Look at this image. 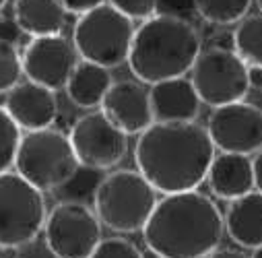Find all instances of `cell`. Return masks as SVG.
<instances>
[{"mask_svg":"<svg viewBox=\"0 0 262 258\" xmlns=\"http://www.w3.org/2000/svg\"><path fill=\"white\" fill-rule=\"evenodd\" d=\"M21 128L11 120L5 105H0V174L11 171L21 143Z\"/></svg>","mask_w":262,"mask_h":258,"instance_id":"cell-22","label":"cell"},{"mask_svg":"<svg viewBox=\"0 0 262 258\" xmlns=\"http://www.w3.org/2000/svg\"><path fill=\"white\" fill-rule=\"evenodd\" d=\"M215 159L207 128L196 122H153L139 135L135 161L143 178L163 195L199 190Z\"/></svg>","mask_w":262,"mask_h":258,"instance_id":"cell-1","label":"cell"},{"mask_svg":"<svg viewBox=\"0 0 262 258\" xmlns=\"http://www.w3.org/2000/svg\"><path fill=\"white\" fill-rule=\"evenodd\" d=\"M17 174L41 192L67 186L79 171L81 163L75 155L71 139L56 128H41L21 137L17 157Z\"/></svg>","mask_w":262,"mask_h":258,"instance_id":"cell-5","label":"cell"},{"mask_svg":"<svg viewBox=\"0 0 262 258\" xmlns=\"http://www.w3.org/2000/svg\"><path fill=\"white\" fill-rule=\"evenodd\" d=\"M67 11L60 0H15L13 19L31 37L58 35L67 23Z\"/></svg>","mask_w":262,"mask_h":258,"instance_id":"cell-18","label":"cell"},{"mask_svg":"<svg viewBox=\"0 0 262 258\" xmlns=\"http://www.w3.org/2000/svg\"><path fill=\"white\" fill-rule=\"evenodd\" d=\"M190 81L201 101L211 107L244 101L250 91L248 64L235 50L213 46L196 58L190 71Z\"/></svg>","mask_w":262,"mask_h":258,"instance_id":"cell-8","label":"cell"},{"mask_svg":"<svg viewBox=\"0 0 262 258\" xmlns=\"http://www.w3.org/2000/svg\"><path fill=\"white\" fill-rule=\"evenodd\" d=\"M201 52V35L190 21L161 13L137 27L128 67L141 83L155 85L190 73Z\"/></svg>","mask_w":262,"mask_h":258,"instance_id":"cell-3","label":"cell"},{"mask_svg":"<svg viewBox=\"0 0 262 258\" xmlns=\"http://www.w3.org/2000/svg\"><path fill=\"white\" fill-rule=\"evenodd\" d=\"M43 233L56 258H89L101 242V221L85 203L62 201L50 209Z\"/></svg>","mask_w":262,"mask_h":258,"instance_id":"cell-9","label":"cell"},{"mask_svg":"<svg viewBox=\"0 0 262 258\" xmlns=\"http://www.w3.org/2000/svg\"><path fill=\"white\" fill-rule=\"evenodd\" d=\"M23 62L17 46L0 41V93H9L21 83Z\"/></svg>","mask_w":262,"mask_h":258,"instance_id":"cell-23","label":"cell"},{"mask_svg":"<svg viewBox=\"0 0 262 258\" xmlns=\"http://www.w3.org/2000/svg\"><path fill=\"white\" fill-rule=\"evenodd\" d=\"M71 145L81 165L112 169L128 153V135L107 120L101 110L83 114L71 128Z\"/></svg>","mask_w":262,"mask_h":258,"instance_id":"cell-10","label":"cell"},{"mask_svg":"<svg viewBox=\"0 0 262 258\" xmlns=\"http://www.w3.org/2000/svg\"><path fill=\"white\" fill-rule=\"evenodd\" d=\"M149 99H151L153 122H161V124L196 122L203 105L192 81L186 77L167 79L151 85Z\"/></svg>","mask_w":262,"mask_h":258,"instance_id":"cell-15","label":"cell"},{"mask_svg":"<svg viewBox=\"0 0 262 258\" xmlns=\"http://www.w3.org/2000/svg\"><path fill=\"white\" fill-rule=\"evenodd\" d=\"M250 258H262V246H260V248H256V250L252 252V256H250Z\"/></svg>","mask_w":262,"mask_h":258,"instance_id":"cell-31","label":"cell"},{"mask_svg":"<svg viewBox=\"0 0 262 258\" xmlns=\"http://www.w3.org/2000/svg\"><path fill=\"white\" fill-rule=\"evenodd\" d=\"M7 5V0H0V11H3V7Z\"/></svg>","mask_w":262,"mask_h":258,"instance_id":"cell-33","label":"cell"},{"mask_svg":"<svg viewBox=\"0 0 262 258\" xmlns=\"http://www.w3.org/2000/svg\"><path fill=\"white\" fill-rule=\"evenodd\" d=\"M252 167H254V190H258L262 195V149L258 153H254Z\"/></svg>","mask_w":262,"mask_h":258,"instance_id":"cell-28","label":"cell"},{"mask_svg":"<svg viewBox=\"0 0 262 258\" xmlns=\"http://www.w3.org/2000/svg\"><path fill=\"white\" fill-rule=\"evenodd\" d=\"M248 83L250 89L262 91V67H248Z\"/></svg>","mask_w":262,"mask_h":258,"instance_id":"cell-29","label":"cell"},{"mask_svg":"<svg viewBox=\"0 0 262 258\" xmlns=\"http://www.w3.org/2000/svg\"><path fill=\"white\" fill-rule=\"evenodd\" d=\"M209 258H250V256L244 254V252H239V250L227 248V250H217V252H213Z\"/></svg>","mask_w":262,"mask_h":258,"instance_id":"cell-30","label":"cell"},{"mask_svg":"<svg viewBox=\"0 0 262 258\" xmlns=\"http://www.w3.org/2000/svg\"><path fill=\"white\" fill-rule=\"evenodd\" d=\"M207 133L221 153L252 155L262 149V110L248 101L213 107Z\"/></svg>","mask_w":262,"mask_h":258,"instance_id":"cell-11","label":"cell"},{"mask_svg":"<svg viewBox=\"0 0 262 258\" xmlns=\"http://www.w3.org/2000/svg\"><path fill=\"white\" fill-rule=\"evenodd\" d=\"M207 182L217 199L231 203L254 190L252 159L248 155L219 153L211 163Z\"/></svg>","mask_w":262,"mask_h":258,"instance_id":"cell-16","label":"cell"},{"mask_svg":"<svg viewBox=\"0 0 262 258\" xmlns=\"http://www.w3.org/2000/svg\"><path fill=\"white\" fill-rule=\"evenodd\" d=\"M143 235L159 258H209L223 242L225 219L203 192H176L157 201Z\"/></svg>","mask_w":262,"mask_h":258,"instance_id":"cell-2","label":"cell"},{"mask_svg":"<svg viewBox=\"0 0 262 258\" xmlns=\"http://www.w3.org/2000/svg\"><path fill=\"white\" fill-rule=\"evenodd\" d=\"M23 75L50 91L64 89L79 64V52L73 39L58 35L31 37L21 54Z\"/></svg>","mask_w":262,"mask_h":258,"instance_id":"cell-12","label":"cell"},{"mask_svg":"<svg viewBox=\"0 0 262 258\" xmlns=\"http://www.w3.org/2000/svg\"><path fill=\"white\" fill-rule=\"evenodd\" d=\"M135 31V21L105 3L79 17L73 31V44L83 60L103 69H114L128 62Z\"/></svg>","mask_w":262,"mask_h":258,"instance_id":"cell-6","label":"cell"},{"mask_svg":"<svg viewBox=\"0 0 262 258\" xmlns=\"http://www.w3.org/2000/svg\"><path fill=\"white\" fill-rule=\"evenodd\" d=\"M48 217L43 192L17 171L0 174V248L17 250L37 240Z\"/></svg>","mask_w":262,"mask_h":258,"instance_id":"cell-7","label":"cell"},{"mask_svg":"<svg viewBox=\"0 0 262 258\" xmlns=\"http://www.w3.org/2000/svg\"><path fill=\"white\" fill-rule=\"evenodd\" d=\"M223 219L231 242L250 250L262 246V195L258 190L231 201Z\"/></svg>","mask_w":262,"mask_h":258,"instance_id":"cell-17","label":"cell"},{"mask_svg":"<svg viewBox=\"0 0 262 258\" xmlns=\"http://www.w3.org/2000/svg\"><path fill=\"white\" fill-rule=\"evenodd\" d=\"M112 85L114 81L110 69H103L99 64L87 60H79L64 89H67V95L75 105L83 110H93L101 105Z\"/></svg>","mask_w":262,"mask_h":258,"instance_id":"cell-19","label":"cell"},{"mask_svg":"<svg viewBox=\"0 0 262 258\" xmlns=\"http://www.w3.org/2000/svg\"><path fill=\"white\" fill-rule=\"evenodd\" d=\"M235 54L248 67H262V15H248L233 31Z\"/></svg>","mask_w":262,"mask_h":258,"instance_id":"cell-20","label":"cell"},{"mask_svg":"<svg viewBox=\"0 0 262 258\" xmlns=\"http://www.w3.org/2000/svg\"><path fill=\"white\" fill-rule=\"evenodd\" d=\"M157 205V190L139 169L107 174L93 190V211L101 225L120 233L143 231Z\"/></svg>","mask_w":262,"mask_h":258,"instance_id":"cell-4","label":"cell"},{"mask_svg":"<svg viewBox=\"0 0 262 258\" xmlns=\"http://www.w3.org/2000/svg\"><path fill=\"white\" fill-rule=\"evenodd\" d=\"M256 5H258V9H260V15H262V0H256Z\"/></svg>","mask_w":262,"mask_h":258,"instance_id":"cell-32","label":"cell"},{"mask_svg":"<svg viewBox=\"0 0 262 258\" xmlns=\"http://www.w3.org/2000/svg\"><path fill=\"white\" fill-rule=\"evenodd\" d=\"M107 0H60V5L64 7V11L67 13H73V15H85L101 5H105Z\"/></svg>","mask_w":262,"mask_h":258,"instance_id":"cell-26","label":"cell"},{"mask_svg":"<svg viewBox=\"0 0 262 258\" xmlns=\"http://www.w3.org/2000/svg\"><path fill=\"white\" fill-rule=\"evenodd\" d=\"M21 29L17 25L15 19H9V17H0V41H5V44H17L19 37H21Z\"/></svg>","mask_w":262,"mask_h":258,"instance_id":"cell-27","label":"cell"},{"mask_svg":"<svg viewBox=\"0 0 262 258\" xmlns=\"http://www.w3.org/2000/svg\"><path fill=\"white\" fill-rule=\"evenodd\" d=\"M107 5H112L130 21H147L159 11L161 0H107Z\"/></svg>","mask_w":262,"mask_h":258,"instance_id":"cell-24","label":"cell"},{"mask_svg":"<svg viewBox=\"0 0 262 258\" xmlns=\"http://www.w3.org/2000/svg\"><path fill=\"white\" fill-rule=\"evenodd\" d=\"M89 258H145V256L133 242L124 238H107L99 242V246Z\"/></svg>","mask_w":262,"mask_h":258,"instance_id":"cell-25","label":"cell"},{"mask_svg":"<svg viewBox=\"0 0 262 258\" xmlns=\"http://www.w3.org/2000/svg\"><path fill=\"white\" fill-rule=\"evenodd\" d=\"M5 110L21 131L33 133L50 128L58 116V101L54 91L25 81L15 85L5 99Z\"/></svg>","mask_w":262,"mask_h":258,"instance_id":"cell-14","label":"cell"},{"mask_svg":"<svg viewBox=\"0 0 262 258\" xmlns=\"http://www.w3.org/2000/svg\"><path fill=\"white\" fill-rule=\"evenodd\" d=\"M99 107L107 120L126 135H141L153 124L149 91L133 79L116 81Z\"/></svg>","mask_w":262,"mask_h":258,"instance_id":"cell-13","label":"cell"},{"mask_svg":"<svg viewBox=\"0 0 262 258\" xmlns=\"http://www.w3.org/2000/svg\"><path fill=\"white\" fill-rule=\"evenodd\" d=\"M192 7L211 25H231L248 17L252 0H192Z\"/></svg>","mask_w":262,"mask_h":258,"instance_id":"cell-21","label":"cell"}]
</instances>
